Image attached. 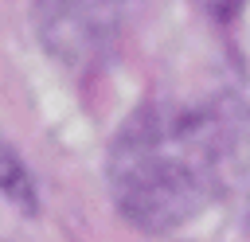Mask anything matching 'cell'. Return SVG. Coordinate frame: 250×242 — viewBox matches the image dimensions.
Masks as SVG:
<instances>
[{"mask_svg": "<svg viewBox=\"0 0 250 242\" xmlns=\"http://www.w3.org/2000/svg\"><path fill=\"white\" fill-rule=\"evenodd\" d=\"M246 168L250 105L227 90L148 101L109 144L113 203L148 234H168L203 215Z\"/></svg>", "mask_w": 250, "mask_h": 242, "instance_id": "cell-1", "label": "cell"}, {"mask_svg": "<svg viewBox=\"0 0 250 242\" xmlns=\"http://www.w3.org/2000/svg\"><path fill=\"white\" fill-rule=\"evenodd\" d=\"M129 0H35L43 47L66 66L98 62L121 31Z\"/></svg>", "mask_w": 250, "mask_h": 242, "instance_id": "cell-2", "label": "cell"}, {"mask_svg": "<svg viewBox=\"0 0 250 242\" xmlns=\"http://www.w3.org/2000/svg\"><path fill=\"white\" fill-rule=\"evenodd\" d=\"M0 203L16 207V211H35V187L27 168L20 164V156L0 141Z\"/></svg>", "mask_w": 250, "mask_h": 242, "instance_id": "cell-3", "label": "cell"}]
</instances>
